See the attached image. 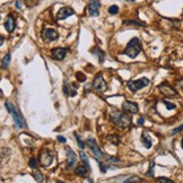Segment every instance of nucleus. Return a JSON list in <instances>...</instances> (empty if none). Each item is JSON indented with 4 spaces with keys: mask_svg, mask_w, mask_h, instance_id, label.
<instances>
[{
    "mask_svg": "<svg viewBox=\"0 0 183 183\" xmlns=\"http://www.w3.org/2000/svg\"><path fill=\"white\" fill-rule=\"evenodd\" d=\"M179 86H180V88H182L183 89V80H181V81L179 83Z\"/></svg>",
    "mask_w": 183,
    "mask_h": 183,
    "instance_id": "nucleus-37",
    "label": "nucleus"
},
{
    "mask_svg": "<svg viewBox=\"0 0 183 183\" xmlns=\"http://www.w3.org/2000/svg\"><path fill=\"white\" fill-rule=\"evenodd\" d=\"M182 16H183V12H182Z\"/></svg>",
    "mask_w": 183,
    "mask_h": 183,
    "instance_id": "nucleus-43",
    "label": "nucleus"
},
{
    "mask_svg": "<svg viewBox=\"0 0 183 183\" xmlns=\"http://www.w3.org/2000/svg\"><path fill=\"white\" fill-rule=\"evenodd\" d=\"M67 52H68V49H65V48H56V49L52 50V58L54 60H63L67 56Z\"/></svg>",
    "mask_w": 183,
    "mask_h": 183,
    "instance_id": "nucleus-13",
    "label": "nucleus"
},
{
    "mask_svg": "<svg viewBox=\"0 0 183 183\" xmlns=\"http://www.w3.org/2000/svg\"><path fill=\"white\" fill-rule=\"evenodd\" d=\"M10 58H12L10 53H8L6 57H4V59H2V61H1V65H2V68L4 69L8 68V66H9V63H10Z\"/></svg>",
    "mask_w": 183,
    "mask_h": 183,
    "instance_id": "nucleus-22",
    "label": "nucleus"
},
{
    "mask_svg": "<svg viewBox=\"0 0 183 183\" xmlns=\"http://www.w3.org/2000/svg\"><path fill=\"white\" fill-rule=\"evenodd\" d=\"M122 110L123 112H127V113H131V114H136L138 113V104L137 103H132V102H129V101H124L122 103Z\"/></svg>",
    "mask_w": 183,
    "mask_h": 183,
    "instance_id": "nucleus-11",
    "label": "nucleus"
},
{
    "mask_svg": "<svg viewBox=\"0 0 183 183\" xmlns=\"http://www.w3.org/2000/svg\"><path fill=\"white\" fill-rule=\"evenodd\" d=\"M76 78L78 79V81H85V79H86V77L83 73H77Z\"/></svg>",
    "mask_w": 183,
    "mask_h": 183,
    "instance_id": "nucleus-30",
    "label": "nucleus"
},
{
    "mask_svg": "<svg viewBox=\"0 0 183 183\" xmlns=\"http://www.w3.org/2000/svg\"><path fill=\"white\" fill-rule=\"evenodd\" d=\"M124 25H137V26H141V25H144V24L142 23H137V22H135V20H126V22H124Z\"/></svg>",
    "mask_w": 183,
    "mask_h": 183,
    "instance_id": "nucleus-29",
    "label": "nucleus"
},
{
    "mask_svg": "<svg viewBox=\"0 0 183 183\" xmlns=\"http://www.w3.org/2000/svg\"><path fill=\"white\" fill-rule=\"evenodd\" d=\"M79 156H80V160H81V162L84 163L85 167L87 168L88 171H91V166H89V160H88L87 156H86V154H85L84 152H79Z\"/></svg>",
    "mask_w": 183,
    "mask_h": 183,
    "instance_id": "nucleus-19",
    "label": "nucleus"
},
{
    "mask_svg": "<svg viewBox=\"0 0 183 183\" xmlns=\"http://www.w3.org/2000/svg\"><path fill=\"white\" fill-rule=\"evenodd\" d=\"M33 176H34V179L36 180V182H38V183H44V175H43L41 172L35 171L34 173H33Z\"/></svg>",
    "mask_w": 183,
    "mask_h": 183,
    "instance_id": "nucleus-21",
    "label": "nucleus"
},
{
    "mask_svg": "<svg viewBox=\"0 0 183 183\" xmlns=\"http://www.w3.org/2000/svg\"><path fill=\"white\" fill-rule=\"evenodd\" d=\"M58 140L60 141V142H62V144H65V142H66V139L62 137V136H59V137H58Z\"/></svg>",
    "mask_w": 183,
    "mask_h": 183,
    "instance_id": "nucleus-36",
    "label": "nucleus"
},
{
    "mask_svg": "<svg viewBox=\"0 0 183 183\" xmlns=\"http://www.w3.org/2000/svg\"><path fill=\"white\" fill-rule=\"evenodd\" d=\"M141 179L139 178V176H131V178H129V179H127L126 181L123 183H138V182H140Z\"/></svg>",
    "mask_w": 183,
    "mask_h": 183,
    "instance_id": "nucleus-23",
    "label": "nucleus"
},
{
    "mask_svg": "<svg viewBox=\"0 0 183 183\" xmlns=\"http://www.w3.org/2000/svg\"><path fill=\"white\" fill-rule=\"evenodd\" d=\"M93 86H94V88H95L96 91H99V92H105L107 88L106 81L104 80L102 75H97V76L94 78V80H93Z\"/></svg>",
    "mask_w": 183,
    "mask_h": 183,
    "instance_id": "nucleus-8",
    "label": "nucleus"
},
{
    "mask_svg": "<svg viewBox=\"0 0 183 183\" xmlns=\"http://www.w3.org/2000/svg\"><path fill=\"white\" fill-rule=\"evenodd\" d=\"M87 168L85 167V166H78V167H76V173H77V175H79V176H86L87 175Z\"/></svg>",
    "mask_w": 183,
    "mask_h": 183,
    "instance_id": "nucleus-20",
    "label": "nucleus"
},
{
    "mask_svg": "<svg viewBox=\"0 0 183 183\" xmlns=\"http://www.w3.org/2000/svg\"><path fill=\"white\" fill-rule=\"evenodd\" d=\"M16 27V22H15V17L13 14H9V15L6 17V20H5V28L7 30L8 33H13L14 30Z\"/></svg>",
    "mask_w": 183,
    "mask_h": 183,
    "instance_id": "nucleus-14",
    "label": "nucleus"
},
{
    "mask_svg": "<svg viewBox=\"0 0 183 183\" xmlns=\"http://www.w3.org/2000/svg\"><path fill=\"white\" fill-rule=\"evenodd\" d=\"M89 182H91V183H93V182H92V181H91V180H89Z\"/></svg>",
    "mask_w": 183,
    "mask_h": 183,
    "instance_id": "nucleus-42",
    "label": "nucleus"
},
{
    "mask_svg": "<svg viewBox=\"0 0 183 183\" xmlns=\"http://www.w3.org/2000/svg\"><path fill=\"white\" fill-rule=\"evenodd\" d=\"M154 167H155V164L150 163V167H149L148 172H147V175L148 176H154Z\"/></svg>",
    "mask_w": 183,
    "mask_h": 183,
    "instance_id": "nucleus-31",
    "label": "nucleus"
},
{
    "mask_svg": "<svg viewBox=\"0 0 183 183\" xmlns=\"http://www.w3.org/2000/svg\"><path fill=\"white\" fill-rule=\"evenodd\" d=\"M148 84H149L148 78H145V77H144V78H140V79H138V80H130V81H128V83H127V87L129 88L131 92L136 93V92L141 89V88L146 87Z\"/></svg>",
    "mask_w": 183,
    "mask_h": 183,
    "instance_id": "nucleus-4",
    "label": "nucleus"
},
{
    "mask_svg": "<svg viewBox=\"0 0 183 183\" xmlns=\"http://www.w3.org/2000/svg\"><path fill=\"white\" fill-rule=\"evenodd\" d=\"M141 51L140 41L138 38H134L130 40L129 43L127 44V48L124 49V54H127L130 58H136Z\"/></svg>",
    "mask_w": 183,
    "mask_h": 183,
    "instance_id": "nucleus-2",
    "label": "nucleus"
},
{
    "mask_svg": "<svg viewBox=\"0 0 183 183\" xmlns=\"http://www.w3.org/2000/svg\"><path fill=\"white\" fill-rule=\"evenodd\" d=\"M144 122H145V119L144 118H139V120H138V124H139V126H141V124H144Z\"/></svg>",
    "mask_w": 183,
    "mask_h": 183,
    "instance_id": "nucleus-35",
    "label": "nucleus"
},
{
    "mask_svg": "<svg viewBox=\"0 0 183 183\" xmlns=\"http://www.w3.org/2000/svg\"><path fill=\"white\" fill-rule=\"evenodd\" d=\"M106 140L110 141L111 144H113V145H118L119 144V139H118V136H107L106 137Z\"/></svg>",
    "mask_w": 183,
    "mask_h": 183,
    "instance_id": "nucleus-24",
    "label": "nucleus"
},
{
    "mask_svg": "<svg viewBox=\"0 0 183 183\" xmlns=\"http://www.w3.org/2000/svg\"><path fill=\"white\" fill-rule=\"evenodd\" d=\"M58 183H62V182H61V181H58Z\"/></svg>",
    "mask_w": 183,
    "mask_h": 183,
    "instance_id": "nucleus-41",
    "label": "nucleus"
},
{
    "mask_svg": "<svg viewBox=\"0 0 183 183\" xmlns=\"http://www.w3.org/2000/svg\"><path fill=\"white\" fill-rule=\"evenodd\" d=\"M158 89L163 95L167 96V97H176L178 96V92L172 87L171 85H168L167 83H162L158 86Z\"/></svg>",
    "mask_w": 183,
    "mask_h": 183,
    "instance_id": "nucleus-7",
    "label": "nucleus"
},
{
    "mask_svg": "<svg viewBox=\"0 0 183 183\" xmlns=\"http://www.w3.org/2000/svg\"><path fill=\"white\" fill-rule=\"evenodd\" d=\"M163 103L165 104V106L167 107V110H174L176 107V105L174 103H171V102H167V101H163Z\"/></svg>",
    "mask_w": 183,
    "mask_h": 183,
    "instance_id": "nucleus-27",
    "label": "nucleus"
},
{
    "mask_svg": "<svg viewBox=\"0 0 183 183\" xmlns=\"http://www.w3.org/2000/svg\"><path fill=\"white\" fill-rule=\"evenodd\" d=\"M77 162V157L76 154L74 152L73 149L68 147L67 148V168H73L75 166Z\"/></svg>",
    "mask_w": 183,
    "mask_h": 183,
    "instance_id": "nucleus-12",
    "label": "nucleus"
},
{
    "mask_svg": "<svg viewBox=\"0 0 183 183\" xmlns=\"http://www.w3.org/2000/svg\"><path fill=\"white\" fill-rule=\"evenodd\" d=\"M38 162L43 167H49L53 162V155L48 149H43L38 155Z\"/></svg>",
    "mask_w": 183,
    "mask_h": 183,
    "instance_id": "nucleus-5",
    "label": "nucleus"
},
{
    "mask_svg": "<svg viewBox=\"0 0 183 183\" xmlns=\"http://www.w3.org/2000/svg\"><path fill=\"white\" fill-rule=\"evenodd\" d=\"M28 163H30V166L32 168H33V170H36V167H38V165H36V160H35V158H30Z\"/></svg>",
    "mask_w": 183,
    "mask_h": 183,
    "instance_id": "nucleus-32",
    "label": "nucleus"
},
{
    "mask_svg": "<svg viewBox=\"0 0 183 183\" xmlns=\"http://www.w3.org/2000/svg\"><path fill=\"white\" fill-rule=\"evenodd\" d=\"M181 131H183V124H181V126L178 127L176 129L173 130V131H172V135H175V134H178V132H181Z\"/></svg>",
    "mask_w": 183,
    "mask_h": 183,
    "instance_id": "nucleus-33",
    "label": "nucleus"
},
{
    "mask_svg": "<svg viewBox=\"0 0 183 183\" xmlns=\"http://www.w3.org/2000/svg\"><path fill=\"white\" fill-rule=\"evenodd\" d=\"M86 144H87L88 148L92 150V152L95 155V158H97V160H99V158H105V155H104L103 152H102L101 148L99 147V145H97V142H96L95 139L89 138V139H87Z\"/></svg>",
    "mask_w": 183,
    "mask_h": 183,
    "instance_id": "nucleus-6",
    "label": "nucleus"
},
{
    "mask_svg": "<svg viewBox=\"0 0 183 183\" xmlns=\"http://www.w3.org/2000/svg\"><path fill=\"white\" fill-rule=\"evenodd\" d=\"M140 140H141V144L145 146L147 149H149L152 147V140H150V137H149L148 134H147L146 131H144V132L141 134Z\"/></svg>",
    "mask_w": 183,
    "mask_h": 183,
    "instance_id": "nucleus-17",
    "label": "nucleus"
},
{
    "mask_svg": "<svg viewBox=\"0 0 183 183\" xmlns=\"http://www.w3.org/2000/svg\"><path fill=\"white\" fill-rule=\"evenodd\" d=\"M5 106L7 109V111L13 115V118H14V122H15L16 127H18V128H23L25 126V122H24V119L22 118V115L19 114L18 112H17V109H16L14 105H13L9 101H6V103H5Z\"/></svg>",
    "mask_w": 183,
    "mask_h": 183,
    "instance_id": "nucleus-3",
    "label": "nucleus"
},
{
    "mask_svg": "<svg viewBox=\"0 0 183 183\" xmlns=\"http://www.w3.org/2000/svg\"><path fill=\"white\" fill-rule=\"evenodd\" d=\"M127 1H129V2H131V1H134V0H127Z\"/></svg>",
    "mask_w": 183,
    "mask_h": 183,
    "instance_id": "nucleus-40",
    "label": "nucleus"
},
{
    "mask_svg": "<svg viewBox=\"0 0 183 183\" xmlns=\"http://www.w3.org/2000/svg\"><path fill=\"white\" fill-rule=\"evenodd\" d=\"M109 13H110L111 15H114V14H118L119 13V7L118 6H111L110 8H109Z\"/></svg>",
    "mask_w": 183,
    "mask_h": 183,
    "instance_id": "nucleus-26",
    "label": "nucleus"
},
{
    "mask_svg": "<svg viewBox=\"0 0 183 183\" xmlns=\"http://www.w3.org/2000/svg\"><path fill=\"white\" fill-rule=\"evenodd\" d=\"M99 167H101V170H102V172H103V173H105V172H106L107 168L105 167V166H104L103 163H101V162H99Z\"/></svg>",
    "mask_w": 183,
    "mask_h": 183,
    "instance_id": "nucleus-34",
    "label": "nucleus"
},
{
    "mask_svg": "<svg viewBox=\"0 0 183 183\" xmlns=\"http://www.w3.org/2000/svg\"><path fill=\"white\" fill-rule=\"evenodd\" d=\"M42 36L45 42H53V41H56L58 38L59 34H58L57 30H54L53 28H44Z\"/></svg>",
    "mask_w": 183,
    "mask_h": 183,
    "instance_id": "nucleus-9",
    "label": "nucleus"
},
{
    "mask_svg": "<svg viewBox=\"0 0 183 183\" xmlns=\"http://www.w3.org/2000/svg\"><path fill=\"white\" fill-rule=\"evenodd\" d=\"M16 7H17V8L20 7V4H19V1H17V2H16Z\"/></svg>",
    "mask_w": 183,
    "mask_h": 183,
    "instance_id": "nucleus-38",
    "label": "nucleus"
},
{
    "mask_svg": "<svg viewBox=\"0 0 183 183\" xmlns=\"http://www.w3.org/2000/svg\"><path fill=\"white\" fill-rule=\"evenodd\" d=\"M157 181H158L160 183H174L171 179H167V178H164V176H160V178H158V179H157Z\"/></svg>",
    "mask_w": 183,
    "mask_h": 183,
    "instance_id": "nucleus-28",
    "label": "nucleus"
},
{
    "mask_svg": "<svg viewBox=\"0 0 183 183\" xmlns=\"http://www.w3.org/2000/svg\"><path fill=\"white\" fill-rule=\"evenodd\" d=\"M91 52L93 54H95V57L99 58V63H103L104 59H105V54H104V52L101 49H99V46H95V48H93V49L91 50Z\"/></svg>",
    "mask_w": 183,
    "mask_h": 183,
    "instance_id": "nucleus-16",
    "label": "nucleus"
},
{
    "mask_svg": "<svg viewBox=\"0 0 183 183\" xmlns=\"http://www.w3.org/2000/svg\"><path fill=\"white\" fill-rule=\"evenodd\" d=\"M63 91H65V93L67 94V95L69 96H75L77 94V92L75 88H71V84H66L65 87H63Z\"/></svg>",
    "mask_w": 183,
    "mask_h": 183,
    "instance_id": "nucleus-18",
    "label": "nucleus"
},
{
    "mask_svg": "<svg viewBox=\"0 0 183 183\" xmlns=\"http://www.w3.org/2000/svg\"><path fill=\"white\" fill-rule=\"evenodd\" d=\"M71 15H74L73 9L70 7H63L58 12L57 19L58 20H63V19H66L67 17H69V16H71Z\"/></svg>",
    "mask_w": 183,
    "mask_h": 183,
    "instance_id": "nucleus-15",
    "label": "nucleus"
},
{
    "mask_svg": "<svg viewBox=\"0 0 183 183\" xmlns=\"http://www.w3.org/2000/svg\"><path fill=\"white\" fill-rule=\"evenodd\" d=\"M110 121L115 124V126L120 127V128H129L131 126V119L123 112L117 110H112L110 113Z\"/></svg>",
    "mask_w": 183,
    "mask_h": 183,
    "instance_id": "nucleus-1",
    "label": "nucleus"
},
{
    "mask_svg": "<svg viewBox=\"0 0 183 183\" xmlns=\"http://www.w3.org/2000/svg\"><path fill=\"white\" fill-rule=\"evenodd\" d=\"M75 136H76V140H77V142H78V146H79V148H80V149H84L85 144H84V141L81 140V138H80V136H78L77 134H75Z\"/></svg>",
    "mask_w": 183,
    "mask_h": 183,
    "instance_id": "nucleus-25",
    "label": "nucleus"
},
{
    "mask_svg": "<svg viewBox=\"0 0 183 183\" xmlns=\"http://www.w3.org/2000/svg\"><path fill=\"white\" fill-rule=\"evenodd\" d=\"M181 146H182V148H183V138H182V140H181Z\"/></svg>",
    "mask_w": 183,
    "mask_h": 183,
    "instance_id": "nucleus-39",
    "label": "nucleus"
},
{
    "mask_svg": "<svg viewBox=\"0 0 183 183\" xmlns=\"http://www.w3.org/2000/svg\"><path fill=\"white\" fill-rule=\"evenodd\" d=\"M99 7H101L99 0H89L88 6H87V10H88V13H89V15L91 16H99Z\"/></svg>",
    "mask_w": 183,
    "mask_h": 183,
    "instance_id": "nucleus-10",
    "label": "nucleus"
}]
</instances>
